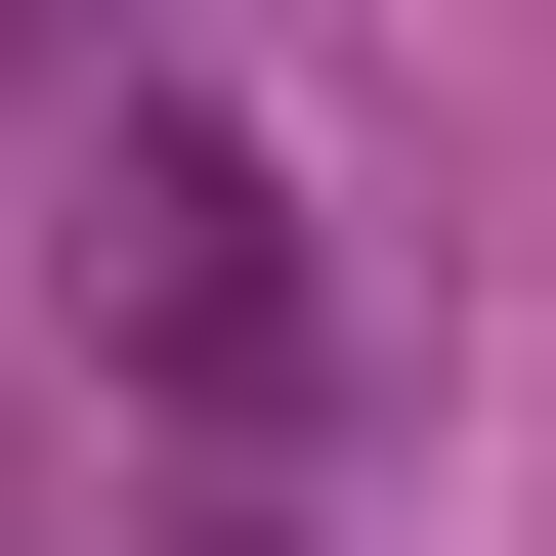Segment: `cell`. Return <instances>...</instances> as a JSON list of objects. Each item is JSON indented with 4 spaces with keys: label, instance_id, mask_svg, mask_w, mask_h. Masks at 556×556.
I'll list each match as a JSON object with an SVG mask.
<instances>
[{
    "label": "cell",
    "instance_id": "cell-1",
    "mask_svg": "<svg viewBox=\"0 0 556 556\" xmlns=\"http://www.w3.org/2000/svg\"><path fill=\"white\" fill-rule=\"evenodd\" d=\"M43 300H86V386H129V428H300V386H343V300H300V172L214 129L172 43H86V86H43Z\"/></svg>",
    "mask_w": 556,
    "mask_h": 556
}]
</instances>
